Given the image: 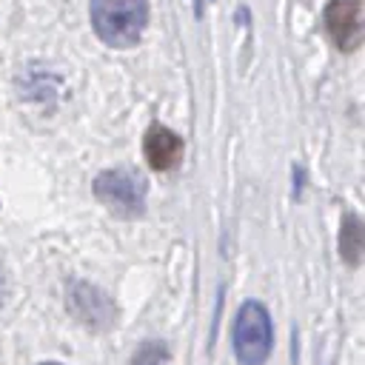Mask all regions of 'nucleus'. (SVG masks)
<instances>
[{"instance_id":"0eeeda50","label":"nucleus","mask_w":365,"mask_h":365,"mask_svg":"<svg viewBox=\"0 0 365 365\" xmlns=\"http://www.w3.org/2000/svg\"><path fill=\"white\" fill-rule=\"evenodd\" d=\"M339 257L348 265H359L362 259V248H365V237H362V222L356 214H345L342 225H339Z\"/></svg>"},{"instance_id":"f03ea898","label":"nucleus","mask_w":365,"mask_h":365,"mask_svg":"<svg viewBox=\"0 0 365 365\" xmlns=\"http://www.w3.org/2000/svg\"><path fill=\"white\" fill-rule=\"evenodd\" d=\"M234 354L240 365H262L271 356L274 345V328L271 317L262 302H242L234 317Z\"/></svg>"},{"instance_id":"20e7f679","label":"nucleus","mask_w":365,"mask_h":365,"mask_svg":"<svg viewBox=\"0 0 365 365\" xmlns=\"http://www.w3.org/2000/svg\"><path fill=\"white\" fill-rule=\"evenodd\" d=\"M325 31L339 51H354L362 43V0H331L325 9Z\"/></svg>"},{"instance_id":"f257e3e1","label":"nucleus","mask_w":365,"mask_h":365,"mask_svg":"<svg viewBox=\"0 0 365 365\" xmlns=\"http://www.w3.org/2000/svg\"><path fill=\"white\" fill-rule=\"evenodd\" d=\"M88 17L94 34L111 48H131L140 43L148 23V0H91Z\"/></svg>"},{"instance_id":"6e6552de","label":"nucleus","mask_w":365,"mask_h":365,"mask_svg":"<svg viewBox=\"0 0 365 365\" xmlns=\"http://www.w3.org/2000/svg\"><path fill=\"white\" fill-rule=\"evenodd\" d=\"M165 359V348L157 342V339H148L131 359V365H163Z\"/></svg>"},{"instance_id":"1a4fd4ad","label":"nucleus","mask_w":365,"mask_h":365,"mask_svg":"<svg viewBox=\"0 0 365 365\" xmlns=\"http://www.w3.org/2000/svg\"><path fill=\"white\" fill-rule=\"evenodd\" d=\"M40 365H60V362H40Z\"/></svg>"},{"instance_id":"7ed1b4c3","label":"nucleus","mask_w":365,"mask_h":365,"mask_svg":"<svg viewBox=\"0 0 365 365\" xmlns=\"http://www.w3.org/2000/svg\"><path fill=\"white\" fill-rule=\"evenodd\" d=\"M94 197L117 217H140L145 211V182L140 174L125 168H111L97 174Z\"/></svg>"},{"instance_id":"423d86ee","label":"nucleus","mask_w":365,"mask_h":365,"mask_svg":"<svg viewBox=\"0 0 365 365\" xmlns=\"http://www.w3.org/2000/svg\"><path fill=\"white\" fill-rule=\"evenodd\" d=\"M143 151H145V160L154 171H171L182 160V137L177 131H171L168 125L154 123L145 131Z\"/></svg>"},{"instance_id":"39448f33","label":"nucleus","mask_w":365,"mask_h":365,"mask_svg":"<svg viewBox=\"0 0 365 365\" xmlns=\"http://www.w3.org/2000/svg\"><path fill=\"white\" fill-rule=\"evenodd\" d=\"M68 308L88 328H108L114 322V317H117V308L111 305V299L100 288H94L88 282H74L71 285Z\"/></svg>"}]
</instances>
